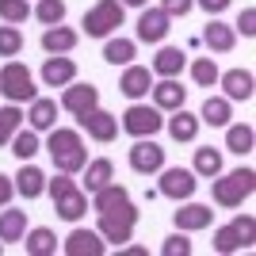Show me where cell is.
<instances>
[{"label": "cell", "instance_id": "obj_32", "mask_svg": "<svg viewBox=\"0 0 256 256\" xmlns=\"http://www.w3.org/2000/svg\"><path fill=\"white\" fill-rule=\"evenodd\" d=\"M134 58H138V42L134 38H107V46H104L107 65H130Z\"/></svg>", "mask_w": 256, "mask_h": 256}, {"label": "cell", "instance_id": "obj_3", "mask_svg": "<svg viewBox=\"0 0 256 256\" xmlns=\"http://www.w3.org/2000/svg\"><path fill=\"white\" fill-rule=\"evenodd\" d=\"M122 20H126V8H122L118 0H96V4L84 12L80 27H84L88 38H111V34L122 27Z\"/></svg>", "mask_w": 256, "mask_h": 256}, {"label": "cell", "instance_id": "obj_37", "mask_svg": "<svg viewBox=\"0 0 256 256\" xmlns=\"http://www.w3.org/2000/svg\"><path fill=\"white\" fill-rule=\"evenodd\" d=\"M31 16L38 23H46V27H54V23H65V0H38L31 8Z\"/></svg>", "mask_w": 256, "mask_h": 256}, {"label": "cell", "instance_id": "obj_13", "mask_svg": "<svg viewBox=\"0 0 256 256\" xmlns=\"http://www.w3.org/2000/svg\"><path fill=\"white\" fill-rule=\"evenodd\" d=\"M218 84H222V96L230 100V104H248L256 80H252L248 69H230V73H218Z\"/></svg>", "mask_w": 256, "mask_h": 256}, {"label": "cell", "instance_id": "obj_2", "mask_svg": "<svg viewBox=\"0 0 256 256\" xmlns=\"http://www.w3.org/2000/svg\"><path fill=\"white\" fill-rule=\"evenodd\" d=\"M256 192V172L252 168H234V172H218L210 184V195L218 206H241L248 195Z\"/></svg>", "mask_w": 256, "mask_h": 256}, {"label": "cell", "instance_id": "obj_12", "mask_svg": "<svg viewBox=\"0 0 256 256\" xmlns=\"http://www.w3.org/2000/svg\"><path fill=\"white\" fill-rule=\"evenodd\" d=\"M65 256H104L107 252V241L96 234V230H84V226H76L73 234L62 241Z\"/></svg>", "mask_w": 256, "mask_h": 256}, {"label": "cell", "instance_id": "obj_23", "mask_svg": "<svg viewBox=\"0 0 256 256\" xmlns=\"http://www.w3.org/2000/svg\"><path fill=\"white\" fill-rule=\"evenodd\" d=\"M16 192L31 203V199H38V195L46 192V172L38 168V164H31V160H23V168L16 172Z\"/></svg>", "mask_w": 256, "mask_h": 256}, {"label": "cell", "instance_id": "obj_36", "mask_svg": "<svg viewBox=\"0 0 256 256\" xmlns=\"http://www.w3.org/2000/svg\"><path fill=\"white\" fill-rule=\"evenodd\" d=\"M23 126V111L20 104H8V107H0V150L12 142V134Z\"/></svg>", "mask_w": 256, "mask_h": 256}, {"label": "cell", "instance_id": "obj_44", "mask_svg": "<svg viewBox=\"0 0 256 256\" xmlns=\"http://www.w3.org/2000/svg\"><path fill=\"white\" fill-rule=\"evenodd\" d=\"M12 195H16V180L0 172V206H8V203H12Z\"/></svg>", "mask_w": 256, "mask_h": 256}, {"label": "cell", "instance_id": "obj_31", "mask_svg": "<svg viewBox=\"0 0 256 256\" xmlns=\"http://www.w3.org/2000/svg\"><path fill=\"white\" fill-rule=\"evenodd\" d=\"M111 180H115V164H111V157H96V160H88V164H84V188H88V195L100 192V188L111 184Z\"/></svg>", "mask_w": 256, "mask_h": 256}, {"label": "cell", "instance_id": "obj_22", "mask_svg": "<svg viewBox=\"0 0 256 256\" xmlns=\"http://www.w3.org/2000/svg\"><path fill=\"white\" fill-rule=\"evenodd\" d=\"M203 46L210 54H230L237 46V31L230 23H222L218 16H210V23H206V31H203Z\"/></svg>", "mask_w": 256, "mask_h": 256}, {"label": "cell", "instance_id": "obj_33", "mask_svg": "<svg viewBox=\"0 0 256 256\" xmlns=\"http://www.w3.org/2000/svg\"><path fill=\"white\" fill-rule=\"evenodd\" d=\"M8 146H12V153H16L20 160H31L34 153L42 150V142H38V130H31V126H20L16 134H12Z\"/></svg>", "mask_w": 256, "mask_h": 256}, {"label": "cell", "instance_id": "obj_20", "mask_svg": "<svg viewBox=\"0 0 256 256\" xmlns=\"http://www.w3.org/2000/svg\"><path fill=\"white\" fill-rule=\"evenodd\" d=\"M150 88H153V73L146 69V65H126V73L118 76V92L126 100H142V96H150Z\"/></svg>", "mask_w": 256, "mask_h": 256}, {"label": "cell", "instance_id": "obj_27", "mask_svg": "<svg viewBox=\"0 0 256 256\" xmlns=\"http://www.w3.org/2000/svg\"><path fill=\"white\" fill-rule=\"evenodd\" d=\"M23 248H27V256H54L58 252V234L46 226H34L23 234Z\"/></svg>", "mask_w": 256, "mask_h": 256}, {"label": "cell", "instance_id": "obj_18", "mask_svg": "<svg viewBox=\"0 0 256 256\" xmlns=\"http://www.w3.org/2000/svg\"><path fill=\"white\" fill-rule=\"evenodd\" d=\"M172 222H176V230H184V234H199V230H206V226L214 222V210L203 206V203H188V199H184V206L172 214Z\"/></svg>", "mask_w": 256, "mask_h": 256}, {"label": "cell", "instance_id": "obj_40", "mask_svg": "<svg viewBox=\"0 0 256 256\" xmlns=\"http://www.w3.org/2000/svg\"><path fill=\"white\" fill-rule=\"evenodd\" d=\"M160 256H192V241H188V234H184V230H176L172 237H164Z\"/></svg>", "mask_w": 256, "mask_h": 256}, {"label": "cell", "instance_id": "obj_1", "mask_svg": "<svg viewBox=\"0 0 256 256\" xmlns=\"http://www.w3.org/2000/svg\"><path fill=\"white\" fill-rule=\"evenodd\" d=\"M46 153H50L54 168L58 172H80L88 164V150H84V138L80 130H69V126H54L46 130Z\"/></svg>", "mask_w": 256, "mask_h": 256}, {"label": "cell", "instance_id": "obj_26", "mask_svg": "<svg viewBox=\"0 0 256 256\" xmlns=\"http://www.w3.org/2000/svg\"><path fill=\"white\" fill-rule=\"evenodd\" d=\"M226 150L237 153V157H248L256 150V130L248 122H230L226 126Z\"/></svg>", "mask_w": 256, "mask_h": 256}, {"label": "cell", "instance_id": "obj_15", "mask_svg": "<svg viewBox=\"0 0 256 256\" xmlns=\"http://www.w3.org/2000/svg\"><path fill=\"white\" fill-rule=\"evenodd\" d=\"M164 130H168L172 142H195V138H199V130H203V122H199L195 111L176 107V111H168V118H164Z\"/></svg>", "mask_w": 256, "mask_h": 256}, {"label": "cell", "instance_id": "obj_38", "mask_svg": "<svg viewBox=\"0 0 256 256\" xmlns=\"http://www.w3.org/2000/svg\"><path fill=\"white\" fill-rule=\"evenodd\" d=\"M23 50V34L16 23H4L0 27V58H16V54Z\"/></svg>", "mask_w": 256, "mask_h": 256}, {"label": "cell", "instance_id": "obj_42", "mask_svg": "<svg viewBox=\"0 0 256 256\" xmlns=\"http://www.w3.org/2000/svg\"><path fill=\"white\" fill-rule=\"evenodd\" d=\"M234 31H241L245 38H252V34H256V8H245V12H241V20H237Z\"/></svg>", "mask_w": 256, "mask_h": 256}, {"label": "cell", "instance_id": "obj_6", "mask_svg": "<svg viewBox=\"0 0 256 256\" xmlns=\"http://www.w3.org/2000/svg\"><path fill=\"white\" fill-rule=\"evenodd\" d=\"M252 241H256V218L252 214H241V218H234L230 226H222V230H214V252H222V256H230V252H241V248H252Z\"/></svg>", "mask_w": 256, "mask_h": 256}, {"label": "cell", "instance_id": "obj_41", "mask_svg": "<svg viewBox=\"0 0 256 256\" xmlns=\"http://www.w3.org/2000/svg\"><path fill=\"white\" fill-rule=\"evenodd\" d=\"M192 8H195V0H160V12H164L168 20H176V16H188Z\"/></svg>", "mask_w": 256, "mask_h": 256}, {"label": "cell", "instance_id": "obj_11", "mask_svg": "<svg viewBox=\"0 0 256 256\" xmlns=\"http://www.w3.org/2000/svg\"><path fill=\"white\" fill-rule=\"evenodd\" d=\"M168 31H172V20L164 16L160 8H142V16H138V42H146V46H160L164 38H168Z\"/></svg>", "mask_w": 256, "mask_h": 256}, {"label": "cell", "instance_id": "obj_35", "mask_svg": "<svg viewBox=\"0 0 256 256\" xmlns=\"http://www.w3.org/2000/svg\"><path fill=\"white\" fill-rule=\"evenodd\" d=\"M218 73H222V69H218L214 58H195V62H192V80L199 88H214V84H218Z\"/></svg>", "mask_w": 256, "mask_h": 256}, {"label": "cell", "instance_id": "obj_30", "mask_svg": "<svg viewBox=\"0 0 256 256\" xmlns=\"http://www.w3.org/2000/svg\"><path fill=\"white\" fill-rule=\"evenodd\" d=\"M230 118H234V104L226 96H206L203 111H199V122L206 126H230Z\"/></svg>", "mask_w": 256, "mask_h": 256}, {"label": "cell", "instance_id": "obj_9", "mask_svg": "<svg viewBox=\"0 0 256 256\" xmlns=\"http://www.w3.org/2000/svg\"><path fill=\"white\" fill-rule=\"evenodd\" d=\"M76 122H80V130H84L92 142H100V146H107V142H115L118 134V118L111 115V111H104V107H92V111H84V115H76Z\"/></svg>", "mask_w": 256, "mask_h": 256}, {"label": "cell", "instance_id": "obj_46", "mask_svg": "<svg viewBox=\"0 0 256 256\" xmlns=\"http://www.w3.org/2000/svg\"><path fill=\"white\" fill-rule=\"evenodd\" d=\"M0 252H4V241H0Z\"/></svg>", "mask_w": 256, "mask_h": 256}, {"label": "cell", "instance_id": "obj_10", "mask_svg": "<svg viewBox=\"0 0 256 256\" xmlns=\"http://www.w3.org/2000/svg\"><path fill=\"white\" fill-rule=\"evenodd\" d=\"M130 168L138 176H157L164 168V150L153 138H134V146H130Z\"/></svg>", "mask_w": 256, "mask_h": 256}, {"label": "cell", "instance_id": "obj_7", "mask_svg": "<svg viewBox=\"0 0 256 256\" xmlns=\"http://www.w3.org/2000/svg\"><path fill=\"white\" fill-rule=\"evenodd\" d=\"M160 126H164V111H157L153 104L134 100V104L122 111V130H126L130 138H153Z\"/></svg>", "mask_w": 256, "mask_h": 256}, {"label": "cell", "instance_id": "obj_28", "mask_svg": "<svg viewBox=\"0 0 256 256\" xmlns=\"http://www.w3.org/2000/svg\"><path fill=\"white\" fill-rule=\"evenodd\" d=\"M76 38H80V34H76L73 27L54 23V27H46V31H42V50L46 54H69L76 46Z\"/></svg>", "mask_w": 256, "mask_h": 256}, {"label": "cell", "instance_id": "obj_34", "mask_svg": "<svg viewBox=\"0 0 256 256\" xmlns=\"http://www.w3.org/2000/svg\"><path fill=\"white\" fill-rule=\"evenodd\" d=\"M195 176H206L214 180L218 172H222V150H214V146H203V150H195V164H192Z\"/></svg>", "mask_w": 256, "mask_h": 256}, {"label": "cell", "instance_id": "obj_45", "mask_svg": "<svg viewBox=\"0 0 256 256\" xmlns=\"http://www.w3.org/2000/svg\"><path fill=\"white\" fill-rule=\"evenodd\" d=\"M118 4H122V8H146L150 0H118Z\"/></svg>", "mask_w": 256, "mask_h": 256}, {"label": "cell", "instance_id": "obj_24", "mask_svg": "<svg viewBox=\"0 0 256 256\" xmlns=\"http://www.w3.org/2000/svg\"><path fill=\"white\" fill-rule=\"evenodd\" d=\"M184 65H188V54H184L180 46H160L153 65H150V73L153 76H180Z\"/></svg>", "mask_w": 256, "mask_h": 256}, {"label": "cell", "instance_id": "obj_19", "mask_svg": "<svg viewBox=\"0 0 256 256\" xmlns=\"http://www.w3.org/2000/svg\"><path fill=\"white\" fill-rule=\"evenodd\" d=\"M27 126L38 130V134H46V130L58 126V100H46V96H34L31 104H27Z\"/></svg>", "mask_w": 256, "mask_h": 256}, {"label": "cell", "instance_id": "obj_4", "mask_svg": "<svg viewBox=\"0 0 256 256\" xmlns=\"http://www.w3.org/2000/svg\"><path fill=\"white\" fill-rule=\"evenodd\" d=\"M134 226H138V206L134 203L118 206V210H107V214H96V234L115 248L134 237Z\"/></svg>", "mask_w": 256, "mask_h": 256}, {"label": "cell", "instance_id": "obj_5", "mask_svg": "<svg viewBox=\"0 0 256 256\" xmlns=\"http://www.w3.org/2000/svg\"><path fill=\"white\" fill-rule=\"evenodd\" d=\"M0 96L8 100V104H31V100L38 96L34 73L23 62H8L4 69H0Z\"/></svg>", "mask_w": 256, "mask_h": 256}, {"label": "cell", "instance_id": "obj_39", "mask_svg": "<svg viewBox=\"0 0 256 256\" xmlns=\"http://www.w3.org/2000/svg\"><path fill=\"white\" fill-rule=\"evenodd\" d=\"M27 16H31V4L27 0H0V20L4 23H27Z\"/></svg>", "mask_w": 256, "mask_h": 256}, {"label": "cell", "instance_id": "obj_17", "mask_svg": "<svg viewBox=\"0 0 256 256\" xmlns=\"http://www.w3.org/2000/svg\"><path fill=\"white\" fill-rule=\"evenodd\" d=\"M54 210H58V218H65V222H80L88 214V195L73 184V188H65V192L54 195Z\"/></svg>", "mask_w": 256, "mask_h": 256}, {"label": "cell", "instance_id": "obj_8", "mask_svg": "<svg viewBox=\"0 0 256 256\" xmlns=\"http://www.w3.org/2000/svg\"><path fill=\"white\" fill-rule=\"evenodd\" d=\"M160 184H157V192L164 195V199H172V203H184V199H192L195 188H199V176H195L192 168H164L157 172Z\"/></svg>", "mask_w": 256, "mask_h": 256}, {"label": "cell", "instance_id": "obj_16", "mask_svg": "<svg viewBox=\"0 0 256 256\" xmlns=\"http://www.w3.org/2000/svg\"><path fill=\"white\" fill-rule=\"evenodd\" d=\"M76 80V62L65 58V54H50L42 62V84L46 88H65Z\"/></svg>", "mask_w": 256, "mask_h": 256}, {"label": "cell", "instance_id": "obj_25", "mask_svg": "<svg viewBox=\"0 0 256 256\" xmlns=\"http://www.w3.org/2000/svg\"><path fill=\"white\" fill-rule=\"evenodd\" d=\"M130 203V192L122 188V184H104L100 192H92V210L96 214H107V210H118V206H126Z\"/></svg>", "mask_w": 256, "mask_h": 256}, {"label": "cell", "instance_id": "obj_21", "mask_svg": "<svg viewBox=\"0 0 256 256\" xmlns=\"http://www.w3.org/2000/svg\"><path fill=\"white\" fill-rule=\"evenodd\" d=\"M150 92H153V107H157V111H176V107H184V100H188V88H184L176 76H160V84H153Z\"/></svg>", "mask_w": 256, "mask_h": 256}, {"label": "cell", "instance_id": "obj_43", "mask_svg": "<svg viewBox=\"0 0 256 256\" xmlns=\"http://www.w3.org/2000/svg\"><path fill=\"white\" fill-rule=\"evenodd\" d=\"M195 4H199V8H203L206 16H222V12L230 8V4H234V0H195Z\"/></svg>", "mask_w": 256, "mask_h": 256}, {"label": "cell", "instance_id": "obj_29", "mask_svg": "<svg viewBox=\"0 0 256 256\" xmlns=\"http://www.w3.org/2000/svg\"><path fill=\"white\" fill-rule=\"evenodd\" d=\"M27 234V210H16V206H4L0 214V241L4 245H16Z\"/></svg>", "mask_w": 256, "mask_h": 256}, {"label": "cell", "instance_id": "obj_14", "mask_svg": "<svg viewBox=\"0 0 256 256\" xmlns=\"http://www.w3.org/2000/svg\"><path fill=\"white\" fill-rule=\"evenodd\" d=\"M96 104H100V88L96 84L73 80V84H65V92H62V111H69V115H84V111H92Z\"/></svg>", "mask_w": 256, "mask_h": 256}]
</instances>
